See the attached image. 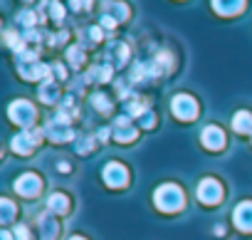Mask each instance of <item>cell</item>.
Returning a JSON list of instances; mask_svg holds the SVG:
<instances>
[{
  "instance_id": "obj_28",
  "label": "cell",
  "mask_w": 252,
  "mask_h": 240,
  "mask_svg": "<svg viewBox=\"0 0 252 240\" xmlns=\"http://www.w3.org/2000/svg\"><path fill=\"white\" fill-rule=\"evenodd\" d=\"M67 60H69L74 67H79V65H84V52H82L79 47H69V52H67Z\"/></svg>"
},
{
  "instance_id": "obj_34",
  "label": "cell",
  "mask_w": 252,
  "mask_h": 240,
  "mask_svg": "<svg viewBox=\"0 0 252 240\" xmlns=\"http://www.w3.org/2000/svg\"><path fill=\"white\" fill-rule=\"evenodd\" d=\"M101 25H104V28H106V30H111V28H116V25H119V23H116V20H114V18H109V15H101Z\"/></svg>"
},
{
  "instance_id": "obj_35",
  "label": "cell",
  "mask_w": 252,
  "mask_h": 240,
  "mask_svg": "<svg viewBox=\"0 0 252 240\" xmlns=\"http://www.w3.org/2000/svg\"><path fill=\"white\" fill-rule=\"evenodd\" d=\"M50 72L57 77V79H64L67 77V72H64V67H60V65H55V67H50Z\"/></svg>"
},
{
  "instance_id": "obj_37",
  "label": "cell",
  "mask_w": 252,
  "mask_h": 240,
  "mask_svg": "<svg viewBox=\"0 0 252 240\" xmlns=\"http://www.w3.org/2000/svg\"><path fill=\"white\" fill-rule=\"evenodd\" d=\"M109 134H111L109 129H101V132L96 134V139H99V141H106V139H109Z\"/></svg>"
},
{
  "instance_id": "obj_18",
  "label": "cell",
  "mask_w": 252,
  "mask_h": 240,
  "mask_svg": "<svg viewBox=\"0 0 252 240\" xmlns=\"http://www.w3.org/2000/svg\"><path fill=\"white\" fill-rule=\"evenodd\" d=\"M47 208H50L52 213L62 215V213L69 210V198H67L64 193H52V196L47 198Z\"/></svg>"
},
{
  "instance_id": "obj_10",
  "label": "cell",
  "mask_w": 252,
  "mask_h": 240,
  "mask_svg": "<svg viewBox=\"0 0 252 240\" xmlns=\"http://www.w3.org/2000/svg\"><path fill=\"white\" fill-rule=\"evenodd\" d=\"M232 220L240 230L245 233H252V201H245L240 203L235 210H232Z\"/></svg>"
},
{
  "instance_id": "obj_29",
  "label": "cell",
  "mask_w": 252,
  "mask_h": 240,
  "mask_svg": "<svg viewBox=\"0 0 252 240\" xmlns=\"http://www.w3.org/2000/svg\"><path fill=\"white\" fill-rule=\"evenodd\" d=\"M18 23H20V25H25V28H32V25H37V15H35V13H30V10H25V13H20V15H18Z\"/></svg>"
},
{
  "instance_id": "obj_27",
  "label": "cell",
  "mask_w": 252,
  "mask_h": 240,
  "mask_svg": "<svg viewBox=\"0 0 252 240\" xmlns=\"http://www.w3.org/2000/svg\"><path fill=\"white\" fill-rule=\"evenodd\" d=\"M5 42H8V45H10L13 50L23 52V45H25V42H23V37H18V35H15L13 30H8V33H5Z\"/></svg>"
},
{
  "instance_id": "obj_21",
  "label": "cell",
  "mask_w": 252,
  "mask_h": 240,
  "mask_svg": "<svg viewBox=\"0 0 252 240\" xmlns=\"http://www.w3.org/2000/svg\"><path fill=\"white\" fill-rule=\"evenodd\" d=\"M149 111V106H146V102H139V99H129V102H126V114H129V116H144Z\"/></svg>"
},
{
  "instance_id": "obj_14",
  "label": "cell",
  "mask_w": 252,
  "mask_h": 240,
  "mask_svg": "<svg viewBox=\"0 0 252 240\" xmlns=\"http://www.w3.org/2000/svg\"><path fill=\"white\" fill-rule=\"evenodd\" d=\"M213 8L220 15H237L245 8V0H213Z\"/></svg>"
},
{
  "instance_id": "obj_19",
  "label": "cell",
  "mask_w": 252,
  "mask_h": 240,
  "mask_svg": "<svg viewBox=\"0 0 252 240\" xmlns=\"http://www.w3.org/2000/svg\"><path fill=\"white\" fill-rule=\"evenodd\" d=\"M173 69V57H171V52H158L156 55V67H154V72L156 74H163V72H171Z\"/></svg>"
},
{
  "instance_id": "obj_24",
  "label": "cell",
  "mask_w": 252,
  "mask_h": 240,
  "mask_svg": "<svg viewBox=\"0 0 252 240\" xmlns=\"http://www.w3.org/2000/svg\"><path fill=\"white\" fill-rule=\"evenodd\" d=\"M42 10H47V13L52 15V20H62V15H64V10L60 8V3H57V0H45Z\"/></svg>"
},
{
  "instance_id": "obj_17",
  "label": "cell",
  "mask_w": 252,
  "mask_h": 240,
  "mask_svg": "<svg viewBox=\"0 0 252 240\" xmlns=\"http://www.w3.org/2000/svg\"><path fill=\"white\" fill-rule=\"evenodd\" d=\"M101 10H104L101 15H109V18H114L116 23H124L126 18H129V8H126L124 3H104Z\"/></svg>"
},
{
  "instance_id": "obj_36",
  "label": "cell",
  "mask_w": 252,
  "mask_h": 240,
  "mask_svg": "<svg viewBox=\"0 0 252 240\" xmlns=\"http://www.w3.org/2000/svg\"><path fill=\"white\" fill-rule=\"evenodd\" d=\"M116 92H119L121 97H129V87H126V82H119V84H116Z\"/></svg>"
},
{
  "instance_id": "obj_8",
  "label": "cell",
  "mask_w": 252,
  "mask_h": 240,
  "mask_svg": "<svg viewBox=\"0 0 252 240\" xmlns=\"http://www.w3.org/2000/svg\"><path fill=\"white\" fill-rule=\"evenodd\" d=\"M40 188H42V178H40L37 173H23V176L15 181V191H18L20 196H28V198L37 196Z\"/></svg>"
},
{
  "instance_id": "obj_4",
  "label": "cell",
  "mask_w": 252,
  "mask_h": 240,
  "mask_svg": "<svg viewBox=\"0 0 252 240\" xmlns=\"http://www.w3.org/2000/svg\"><path fill=\"white\" fill-rule=\"evenodd\" d=\"M42 141V132L40 129H28V132H20L18 137H13V151L15 154H32L35 146Z\"/></svg>"
},
{
  "instance_id": "obj_7",
  "label": "cell",
  "mask_w": 252,
  "mask_h": 240,
  "mask_svg": "<svg viewBox=\"0 0 252 240\" xmlns=\"http://www.w3.org/2000/svg\"><path fill=\"white\" fill-rule=\"evenodd\" d=\"M222 198V186L215 178H203L198 186V201L205 206H215Z\"/></svg>"
},
{
  "instance_id": "obj_12",
  "label": "cell",
  "mask_w": 252,
  "mask_h": 240,
  "mask_svg": "<svg viewBox=\"0 0 252 240\" xmlns=\"http://www.w3.org/2000/svg\"><path fill=\"white\" fill-rule=\"evenodd\" d=\"M37 225H40V240H55L57 233H60V223L52 213H45L37 218Z\"/></svg>"
},
{
  "instance_id": "obj_3",
  "label": "cell",
  "mask_w": 252,
  "mask_h": 240,
  "mask_svg": "<svg viewBox=\"0 0 252 240\" xmlns=\"http://www.w3.org/2000/svg\"><path fill=\"white\" fill-rule=\"evenodd\" d=\"M171 111L183 122H190V119L198 116V102L190 94H176L171 99Z\"/></svg>"
},
{
  "instance_id": "obj_5",
  "label": "cell",
  "mask_w": 252,
  "mask_h": 240,
  "mask_svg": "<svg viewBox=\"0 0 252 240\" xmlns=\"http://www.w3.org/2000/svg\"><path fill=\"white\" fill-rule=\"evenodd\" d=\"M45 134L52 139V141H69L74 134H72V127H69V119H64V116H55V119H50V122L45 124Z\"/></svg>"
},
{
  "instance_id": "obj_1",
  "label": "cell",
  "mask_w": 252,
  "mask_h": 240,
  "mask_svg": "<svg viewBox=\"0 0 252 240\" xmlns=\"http://www.w3.org/2000/svg\"><path fill=\"white\" fill-rule=\"evenodd\" d=\"M154 203H156V208H161L163 213H176V210L183 208L186 198H183V191H181L176 183H163L161 188H156Z\"/></svg>"
},
{
  "instance_id": "obj_38",
  "label": "cell",
  "mask_w": 252,
  "mask_h": 240,
  "mask_svg": "<svg viewBox=\"0 0 252 240\" xmlns=\"http://www.w3.org/2000/svg\"><path fill=\"white\" fill-rule=\"evenodd\" d=\"M57 169H60V171H69V164H67V161H62V164H60Z\"/></svg>"
},
{
  "instance_id": "obj_16",
  "label": "cell",
  "mask_w": 252,
  "mask_h": 240,
  "mask_svg": "<svg viewBox=\"0 0 252 240\" xmlns=\"http://www.w3.org/2000/svg\"><path fill=\"white\" fill-rule=\"evenodd\" d=\"M232 129L237 134H252V114L250 111H237L232 116Z\"/></svg>"
},
{
  "instance_id": "obj_13",
  "label": "cell",
  "mask_w": 252,
  "mask_h": 240,
  "mask_svg": "<svg viewBox=\"0 0 252 240\" xmlns=\"http://www.w3.org/2000/svg\"><path fill=\"white\" fill-rule=\"evenodd\" d=\"M18 69H20V74L25 77V79H40V77H50L52 72H50V67L47 65H42V62H23V65H18Z\"/></svg>"
},
{
  "instance_id": "obj_26",
  "label": "cell",
  "mask_w": 252,
  "mask_h": 240,
  "mask_svg": "<svg viewBox=\"0 0 252 240\" xmlns=\"http://www.w3.org/2000/svg\"><path fill=\"white\" fill-rule=\"evenodd\" d=\"M92 104H94V109H99V111H104V114L111 109V104H109L106 94H94V97H92Z\"/></svg>"
},
{
  "instance_id": "obj_31",
  "label": "cell",
  "mask_w": 252,
  "mask_h": 240,
  "mask_svg": "<svg viewBox=\"0 0 252 240\" xmlns=\"http://www.w3.org/2000/svg\"><path fill=\"white\" fill-rule=\"evenodd\" d=\"M139 124H141L144 129H151V127L156 124V116H154V111H146V114L139 119Z\"/></svg>"
},
{
  "instance_id": "obj_39",
  "label": "cell",
  "mask_w": 252,
  "mask_h": 240,
  "mask_svg": "<svg viewBox=\"0 0 252 240\" xmlns=\"http://www.w3.org/2000/svg\"><path fill=\"white\" fill-rule=\"evenodd\" d=\"M0 240H10V233H8V230H3V233H0Z\"/></svg>"
},
{
  "instance_id": "obj_30",
  "label": "cell",
  "mask_w": 252,
  "mask_h": 240,
  "mask_svg": "<svg viewBox=\"0 0 252 240\" xmlns=\"http://www.w3.org/2000/svg\"><path fill=\"white\" fill-rule=\"evenodd\" d=\"M92 146H94V141H92L89 137H84V139H79V141H77V151H79V154H89V151H92Z\"/></svg>"
},
{
  "instance_id": "obj_6",
  "label": "cell",
  "mask_w": 252,
  "mask_h": 240,
  "mask_svg": "<svg viewBox=\"0 0 252 240\" xmlns=\"http://www.w3.org/2000/svg\"><path fill=\"white\" fill-rule=\"evenodd\" d=\"M104 183L111 186V188H124L129 183V171H126V166L119 164V161H109L104 166Z\"/></svg>"
},
{
  "instance_id": "obj_20",
  "label": "cell",
  "mask_w": 252,
  "mask_h": 240,
  "mask_svg": "<svg viewBox=\"0 0 252 240\" xmlns=\"http://www.w3.org/2000/svg\"><path fill=\"white\" fill-rule=\"evenodd\" d=\"M154 74H156V72H154L149 65H134V69H131V82H149Z\"/></svg>"
},
{
  "instance_id": "obj_32",
  "label": "cell",
  "mask_w": 252,
  "mask_h": 240,
  "mask_svg": "<svg viewBox=\"0 0 252 240\" xmlns=\"http://www.w3.org/2000/svg\"><path fill=\"white\" fill-rule=\"evenodd\" d=\"M13 235H15V240H30V230L25 225H15Z\"/></svg>"
},
{
  "instance_id": "obj_40",
  "label": "cell",
  "mask_w": 252,
  "mask_h": 240,
  "mask_svg": "<svg viewBox=\"0 0 252 240\" xmlns=\"http://www.w3.org/2000/svg\"><path fill=\"white\" fill-rule=\"evenodd\" d=\"M69 240H84V238H79V235H74V238H69Z\"/></svg>"
},
{
  "instance_id": "obj_9",
  "label": "cell",
  "mask_w": 252,
  "mask_h": 240,
  "mask_svg": "<svg viewBox=\"0 0 252 240\" xmlns=\"http://www.w3.org/2000/svg\"><path fill=\"white\" fill-rule=\"evenodd\" d=\"M136 134H139V132H136L134 124L129 122V116H119L116 122H114V139H116V141H121V144L134 141Z\"/></svg>"
},
{
  "instance_id": "obj_15",
  "label": "cell",
  "mask_w": 252,
  "mask_h": 240,
  "mask_svg": "<svg viewBox=\"0 0 252 240\" xmlns=\"http://www.w3.org/2000/svg\"><path fill=\"white\" fill-rule=\"evenodd\" d=\"M40 99H42L45 104H55V102L60 99V84H57L55 79H45V82L40 84Z\"/></svg>"
},
{
  "instance_id": "obj_33",
  "label": "cell",
  "mask_w": 252,
  "mask_h": 240,
  "mask_svg": "<svg viewBox=\"0 0 252 240\" xmlns=\"http://www.w3.org/2000/svg\"><path fill=\"white\" fill-rule=\"evenodd\" d=\"M69 5H72L74 10H84V8L92 5V0H69Z\"/></svg>"
},
{
  "instance_id": "obj_25",
  "label": "cell",
  "mask_w": 252,
  "mask_h": 240,
  "mask_svg": "<svg viewBox=\"0 0 252 240\" xmlns=\"http://www.w3.org/2000/svg\"><path fill=\"white\" fill-rule=\"evenodd\" d=\"M89 77H94V79H99V82H106V79H111V65L94 67V69L89 72Z\"/></svg>"
},
{
  "instance_id": "obj_22",
  "label": "cell",
  "mask_w": 252,
  "mask_h": 240,
  "mask_svg": "<svg viewBox=\"0 0 252 240\" xmlns=\"http://www.w3.org/2000/svg\"><path fill=\"white\" fill-rule=\"evenodd\" d=\"M109 57H114V65H124L126 60H129V50H126V45H121V42H114V47L109 50Z\"/></svg>"
},
{
  "instance_id": "obj_23",
  "label": "cell",
  "mask_w": 252,
  "mask_h": 240,
  "mask_svg": "<svg viewBox=\"0 0 252 240\" xmlns=\"http://www.w3.org/2000/svg\"><path fill=\"white\" fill-rule=\"evenodd\" d=\"M0 208H3V213H0V220H3V223H10L13 215H15V206H13V201L3 198V201H0Z\"/></svg>"
},
{
  "instance_id": "obj_2",
  "label": "cell",
  "mask_w": 252,
  "mask_h": 240,
  "mask_svg": "<svg viewBox=\"0 0 252 240\" xmlns=\"http://www.w3.org/2000/svg\"><path fill=\"white\" fill-rule=\"evenodd\" d=\"M8 114H10V119L15 124H20V127H25V129H32V122H35V106L30 104V102H25V99H18V102H13L10 104V109H8Z\"/></svg>"
},
{
  "instance_id": "obj_11",
  "label": "cell",
  "mask_w": 252,
  "mask_h": 240,
  "mask_svg": "<svg viewBox=\"0 0 252 240\" xmlns=\"http://www.w3.org/2000/svg\"><path fill=\"white\" fill-rule=\"evenodd\" d=\"M200 141H203L205 149H210V151H220V149L225 146V134H222V129H218V127H208V129H203Z\"/></svg>"
}]
</instances>
